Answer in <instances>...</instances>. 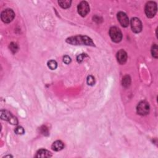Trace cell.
<instances>
[{
  "label": "cell",
  "mask_w": 158,
  "mask_h": 158,
  "mask_svg": "<svg viewBox=\"0 0 158 158\" xmlns=\"http://www.w3.org/2000/svg\"><path fill=\"white\" fill-rule=\"evenodd\" d=\"M72 1L70 0H60L58 1V3L60 6L63 9L69 8L71 5Z\"/></svg>",
  "instance_id": "obj_13"
},
{
  "label": "cell",
  "mask_w": 158,
  "mask_h": 158,
  "mask_svg": "<svg viewBox=\"0 0 158 158\" xmlns=\"http://www.w3.org/2000/svg\"><path fill=\"white\" fill-rule=\"evenodd\" d=\"M116 58L118 63L121 64H124L127 60V54L124 50L121 49L117 52Z\"/></svg>",
  "instance_id": "obj_10"
},
{
  "label": "cell",
  "mask_w": 158,
  "mask_h": 158,
  "mask_svg": "<svg viewBox=\"0 0 158 158\" xmlns=\"http://www.w3.org/2000/svg\"><path fill=\"white\" fill-rule=\"evenodd\" d=\"M131 83V79L130 77L128 75H126L122 79V85L124 87H129Z\"/></svg>",
  "instance_id": "obj_14"
},
{
  "label": "cell",
  "mask_w": 158,
  "mask_h": 158,
  "mask_svg": "<svg viewBox=\"0 0 158 158\" xmlns=\"http://www.w3.org/2000/svg\"><path fill=\"white\" fill-rule=\"evenodd\" d=\"M87 84L90 86H93L95 83V78L92 75H89L87 77Z\"/></svg>",
  "instance_id": "obj_17"
},
{
  "label": "cell",
  "mask_w": 158,
  "mask_h": 158,
  "mask_svg": "<svg viewBox=\"0 0 158 158\" xmlns=\"http://www.w3.org/2000/svg\"><path fill=\"white\" fill-rule=\"evenodd\" d=\"M130 25L132 31L135 33H140L142 30V23L138 18H132L130 21Z\"/></svg>",
  "instance_id": "obj_8"
},
{
  "label": "cell",
  "mask_w": 158,
  "mask_h": 158,
  "mask_svg": "<svg viewBox=\"0 0 158 158\" xmlns=\"http://www.w3.org/2000/svg\"><path fill=\"white\" fill-rule=\"evenodd\" d=\"M9 48H10V49L11 50V51H12L13 53H16L17 51H18V45H17L16 43H11L9 45Z\"/></svg>",
  "instance_id": "obj_18"
},
{
  "label": "cell",
  "mask_w": 158,
  "mask_h": 158,
  "mask_svg": "<svg viewBox=\"0 0 158 158\" xmlns=\"http://www.w3.org/2000/svg\"><path fill=\"white\" fill-rule=\"evenodd\" d=\"M51 148L55 151H59L64 148V145L61 141L57 140L53 143Z\"/></svg>",
  "instance_id": "obj_12"
},
{
  "label": "cell",
  "mask_w": 158,
  "mask_h": 158,
  "mask_svg": "<svg viewBox=\"0 0 158 158\" xmlns=\"http://www.w3.org/2000/svg\"><path fill=\"white\" fill-rule=\"evenodd\" d=\"M145 14L149 18H152L157 13V4L154 1H149L146 4Z\"/></svg>",
  "instance_id": "obj_2"
},
{
  "label": "cell",
  "mask_w": 158,
  "mask_h": 158,
  "mask_svg": "<svg viewBox=\"0 0 158 158\" xmlns=\"http://www.w3.org/2000/svg\"><path fill=\"white\" fill-rule=\"evenodd\" d=\"M87 56V55L85 54H79L77 58V61L78 63H82V62L83 61V59H85V58Z\"/></svg>",
  "instance_id": "obj_20"
},
{
  "label": "cell",
  "mask_w": 158,
  "mask_h": 158,
  "mask_svg": "<svg viewBox=\"0 0 158 158\" xmlns=\"http://www.w3.org/2000/svg\"><path fill=\"white\" fill-rule=\"evenodd\" d=\"M51 156L52 154L51 153V152L44 149L38 150L35 156L36 157H49Z\"/></svg>",
  "instance_id": "obj_11"
},
{
  "label": "cell",
  "mask_w": 158,
  "mask_h": 158,
  "mask_svg": "<svg viewBox=\"0 0 158 158\" xmlns=\"http://www.w3.org/2000/svg\"><path fill=\"white\" fill-rule=\"evenodd\" d=\"M137 113L140 116H146L150 112V105L146 101H141L137 106Z\"/></svg>",
  "instance_id": "obj_6"
},
{
  "label": "cell",
  "mask_w": 158,
  "mask_h": 158,
  "mask_svg": "<svg viewBox=\"0 0 158 158\" xmlns=\"http://www.w3.org/2000/svg\"><path fill=\"white\" fill-rule=\"evenodd\" d=\"M157 46L156 44H154L153 45V47H152L151 48V54L152 56H153V57L156 59L157 58L158 56V49H157Z\"/></svg>",
  "instance_id": "obj_16"
},
{
  "label": "cell",
  "mask_w": 158,
  "mask_h": 158,
  "mask_svg": "<svg viewBox=\"0 0 158 158\" xmlns=\"http://www.w3.org/2000/svg\"><path fill=\"white\" fill-rule=\"evenodd\" d=\"M24 132V129L22 127H18L15 129V133L17 135H23Z\"/></svg>",
  "instance_id": "obj_19"
},
{
  "label": "cell",
  "mask_w": 158,
  "mask_h": 158,
  "mask_svg": "<svg viewBox=\"0 0 158 158\" xmlns=\"http://www.w3.org/2000/svg\"><path fill=\"white\" fill-rule=\"evenodd\" d=\"M78 13L82 17H85L87 15L90 11L89 4L87 1H81L77 7Z\"/></svg>",
  "instance_id": "obj_7"
},
{
  "label": "cell",
  "mask_w": 158,
  "mask_h": 158,
  "mask_svg": "<svg viewBox=\"0 0 158 158\" xmlns=\"http://www.w3.org/2000/svg\"><path fill=\"white\" fill-rule=\"evenodd\" d=\"M41 131H42V133L44 135H48V128L46 127H42L41 128Z\"/></svg>",
  "instance_id": "obj_22"
},
{
  "label": "cell",
  "mask_w": 158,
  "mask_h": 158,
  "mask_svg": "<svg viewBox=\"0 0 158 158\" xmlns=\"http://www.w3.org/2000/svg\"><path fill=\"white\" fill-rule=\"evenodd\" d=\"M66 42L73 45H87V46L95 47V43L92 40L87 36L78 35L68 38Z\"/></svg>",
  "instance_id": "obj_1"
},
{
  "label": "cell",
  "mask_w": 158,
  "mask_h": 158,
  "mask_svg": "<svg viewBox=\"0 0 158 158\" xmlns=\"http://www.w3.org/2000/svg\"><path fill=\"white\" fill-rule=\"evenodd\" d=\"M109 35L112 41L115 43L120 42L122 39L121 30L117 27H112L109 30Z\"/></svg>",
  "instance_id": "obj_3"
},
{
  "label": "cell",
  "mask_w": 158,
  "mask_h": 158,
  "mask_svg": "<svg viewBox=\"0 0 158 158\" xmlns=\"http://www.w3.org/2000/svg\"><path fill=\"white\" fill-rule=\"evenodd\" d=\"M48 66L50 69L51 70H55L58 67V63L57 62L54 60H50L48 62Z\"/></svg>",
  "instance_id": "obj_15"
},
{
  "label": "cell",
  "mask_w": 158,
  "mask_h": 158,
  "mask_svg": "<svg viewBox=\"0 0 158 158\" xmlns=\"http://www.w3.org/2000/svg\"><path fill=\"white\" fill-rule=\"evenodd\" d=\"M0 117H1L2 120L8 121L10 123L13 124V125H17L18 123V121L17 119V118L14 117L12 114L8 111L1 110Z\"/></svg>",
  "instance_id": "obj_4"
},
{
  "label": "cell",
  "mask_w": 158,
  "mask_h": 158,
  "mask_svg": "<svg viewBox=\"0 0 158 158\" xmlns=\"http://www.w3.org/2000/svg\"><path fill=\"white\" fill-rule=\"evenodd\" d=\"M117 19L121 25L123 27H127L129 25V19L127 15L123 12H119L117 14Z\"/></svg>",
  "instance_id": "obj_9"
},
{
  "label": "cell",
  "mask_w": 158,
  "mask_h": 158,
  "mask_svg": "<svg viewBox=\"0 0 158 158\" xmlns=\"http://www.w3.org/2000/svg\"><path fill=\"white\" fill-rule=\"evenodd\" d=\"M63 61L66 64H69L71 63V58L69 56H65L63 58Z\"/></svg>",
  "instance_id": "obj_21"
},
{
  "label": "cell",
  "mask_w": 158,
  "mask_h": 158,
  "mask_svg": "<svg viewBox=\"0 0 158 158\" xmlns=\"http://www.w3.org/2000/svg\"><path fill=\"white\" fill-rule=\"evenodd\" d=\"M15 17L14 11L11 9H7L3 11L1 14V19L4 23H9L13 21Z\"/></svg>",
  "instance_id": "obj_5"
}]
</instances>
